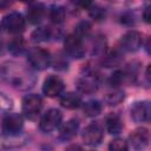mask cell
<instances>
[{
    "mask_svg": "<svg viewBox=\"0 0 151 151\" xmlns=\"http://www.w3.org/2000/svg\"><path fill=\"white\" fill-rule=\"evenodd\" d=\"M131 118L136 123H145L150 119L151 116V105L147 100L136 101L130 110Z\"/></svg>",
    "mask_w": 151,
    "mask_h": 151,
    "instance_id": "cell-13",
    "label": "cell"
},
{
    "mask_svg": "<svg viewBox=\"0 0 151 151\" xmlns=\"http://www.w3.org/2000/svg\"><path fill=\"white\" fill-rule=\"evenodd\" d=\"M106 48V40L103 35H97L92 41V53L96 55H104Z\"/></svg>",
    "mask_w": 151,
    "mask_h": 151,
    "instance_id": "cell-26",
    "label": "cell"
},
{
    "mask_svg": "<svg viewBox=\"0 0 151 151\" xmlns=\"http://www.w3.org/2000/svg\"><path fill=\"white\" fill-rule=\"evenodd\" d=\"M124 98H125L124 91H122V90H119V88H113L111 92L106 93L104 100H105V103H106L107 105L114 106V105L120 104V103L124 100Z\"/></svg>",
    "mask_w": 151,
    "mask_h": 151,
    "instance_id": "cell-24",
    "label": "cell"
},
{
    "mask_svg": "<svg viewBox=\"0 0 151 151\" xmlns=\"http://www.w3.org/2000/svg\"><path fill=\"white\" fill-rule=\"evenodd\" d=\"M54 35H55V32L50 27H38L32 32L31 39L33 42H44V41H48Z\"/></svg>",
    "mask_w": 151,
    "mask_h": 151,
    "instance_id": "cell-20",
    "label": "cell"
},
{
    "mask_svg": "<svg viewBox=\"0 0 151 151\" xmlns=\"http://www.w3.org/2000/svg\"><path fill=\"white\" fill-rule=\"evenodd\" d=\"M83 142L88 146H97L104 138V129L99 123H91L81 133Z\"/></svg>",
    "mask_w": 151,
    "mask_h": 151,
    "instance_id": "cell-9",
    "label": "cell"
},
{
    "mask_svg": "<svg viewBox=\"0 0 151 151\" xmlns=\"http://www.w3.org/2000/svg\"><path fill=\"white\" fill-rule=\"evenodd\" d=\"M120 21H122V24H124V25H127V26H130V25H133L134 24V15L132 14V13H124L122 17H120Z\"/></svg>",
    "mask_w": 151,
    "mask_h": 151,
    "instance_id": "cell-31",
    "label": "cell"
},
{
    "mask_svg": "<svg viewBox=\"0 0 151 151\" xmlns=\"http://www.w3.org/2000/svg\"><path fill=\"white\" fill-rule=\"evenodd\" d=\"M65 17H66V11H65V8L63 6H60V5H52L48 8V18H50V20L53 24L59 25V24L64 22Z\"/></svg>",
    "mask_w": 151,
    "mask_h": 151,
    "instance_id": "cell-21",
    "label": "cell"
},
{
    "mask_svg": "<svg viewBox=\"0 0 151 151\" xmlns=\"http://www.w3.org/2000/svg\"><path fill=\"white\" fill-rule=\"evenodd\" d=\"M143 19L146 24L150 22V19H151V6H147L145 9H144V13H143Z\"/></svg>",
    "mask_w": 151,
    "mask_h": 151,
    "instance_id": "cell-32",
    "label": "cell"
},
{
    "mask_svg": "<svg viewBox=\"0 0 151 151\" xmlns=\"http://www.w3.org/2000/svg\"><path fill=\"white\" fill-rule=\"evenodd\" d=\"M79 130V122L77 119H70L59 126L58 138L60 142H68L76 137Z\"/></svg>",
    "mask_w": 151,
    "mask_h": 151,
    "instance_id": "cell-15",
    "label": "cell"
},
{
    "mask_svg": "<svg viewBox=\"0 0 151 151\" xmlns=\"http://www.w3.org/2000/svg\"><path fill=\"white\" fill-rule=\"evenodd\" d=\"M22 114L31 120H34L38 118V116L41 112L42 109V99L39 94L29 93L24 97L22 99Z\"/></svg>",
    "mask_w": 151,
    "mask_h": 151,
    "instance_id": "cell-4",
    "label": "cell"
},
{
    "mask_svg": "<svg viewBox=\"0 0 151 151\" xmlns=\"http://www.w3.org/2000/svg\"><path fill=\"white\" fill-rule=\"evenodd\" d=\"M145 77H146V79H147V81L150 83V65L147 66V70H146V76H145Z\"/></svg>",
    "mask_w": 151,
    "mask_h": 151,
    "instance_id": "cell-33",
    "label": "cell"
},
{
    "mask_svg": "<svg viewBox=\"0 0 151 151\" xmlns=\"http://www.w3.org/2000/svg\"><path fill=\"white\" fill-rule=\"evenodd\" d=\"M143 46V35L138 31L131 29L123 34L119 41V48L122 52H136Z\"/></svg>",
    "mask_w": 151,
    "mask_h": 151,
    "instance_id": "cell-8",
    "label": "cell"
},
{
    "mask_svg": "<svg viewBox=\"0 0 151 151\" xmlns=\"http://www.w3.org/2000/svg\"><path fill=\"white\" fill-rule=\"evenodd\" d=\"M109 151H129L127 142L123 138H114L109 144Z\"/></svg>",
    "mask_w": 151,
    "mask_h": 151,
    "instance_id": "cell-29",
    "label": "cell"
},
{
    "mask_svg": "<svg viewBox=\"0 0 151 151\" xmlns=\"http://www.w3.org/2000/svg\"><path fill=\"white\" fill-rule=\"evenodd\" d=\"M64 87H65L64 81L58 76L51 74V76H48L44 80V84H42V93L46 97H50V98L59 97V96L63 94Z\"/></svg>",
    "mask_w": 151,
    "mask_h": 151,
    "instance_id": "cell-11",
    "label": "cell"
},
{
    "mask_svg": "<svg viewBox=\"0 0 151 151\" xmlns=\"http://www.w3.org/2000/svg\"><path fill=\"white\" fill-rule=\"evenodd\" d=\"M51 64L54 66L55 70H59V71H65L68 67V61L66 59V55H64V54H58V55H55L54 59L52 58Z\"/></svg>",
    "mask_w": 151,
    "mask_h": 151,
    "instance_id": "cell-30",
    "label": "cell"
},
{
    "mask_svg": "<svg viewBox=\"0 0 151 151\" xmlns=\"http://www.w3.org/2000/svg\"><path fill=\"white\" fill-rule=\"evenodd\" d=\"M77 90L83 94H93L99 87V77L96 68L87 66L76 81Z\"/></svg>",
    "mask_w": 151,
    "mask_h": 151,
    "instance_id": "cell-2",
    "label": "cell"
},
{
    "mask_svg": "<svg viewBox=\"0 0 151 151\" xmlns=\"http://www.w3.org/2000/svg\"><path fill=\"white\" fill-rule=\"evenodd\" d=\"M64 47H65V53L76 59H80L85 54V47H84V41L79 39L77 35L68 34L65 40H64Z\"/></svg>",
    "mask_w": 151,
    "mask_h": 151,
    "instance_id": "cell-10",
    "label": "cell"
},
{
    "mask_svg": "<svg viewBox=\"0 0 151 151\" xmlns=\"http://www.w3.org/2000/svg\"><path fill=\"white\" fill-rule=\"evenodd\" d=\"M129 143L136 151L144 150L150 143V132L146 127H138L129 136Z\"/></svg>",
    "mask_w": 151,
    "mask_h": 151,
    "instance_id": "cell-12",
    "label": "cell"
},
{
    "mask_svg": "<svg viewBox=\"0 0 151 151\" xmlns=\"http://www.w3.org/2000/svg\"><path fill=\"white\" fill-rule=\"evenodd\" d=\"M27 143V137L21 134L18 136H6L0 134V150H14L24 146Z\"/></svg>",
    "mask_w": 151,
    "mask_h": 151,
    "instance_id": "cell-14",
    "label": "cell"
},
{
    "mask_svg": "<svg viewBox=\"0 0 151 151\" xmlns=\"http://www.w3.org/2000/svg\"><path fill=\"white\" fill-rule=\"evenodd\" d=\"M1 27L8 33L19 34L26 27V19L19 12H11L2 18Z\"/></svg>",
    "mask_w": 151,
    "mask_h": 151,
    "instance_id": "cell-7",
    "label": "cell"
},
{
    "mask_svg": "<svg viewBox=\"0 0 151 151\" xmlns=\"http://www.w3.org/2000/svg\"><path fill=\"white\" fill-rule=\"evenodd\" d=\"M105 126L110 134H119L123 130V122L118 113H110L106 116Z\"/></svg>",
    "mask_w": 151,
    "mask_h": 151,
    "instance_id": "cell-18",
    "label": "cell"
},
{
    "mask_svg": "<svg viewBox=\"0 0 151 151\" xmlns=\"http://www.w3.org/2000/svg\"><path fill=\"white\" fill-rule=\"evenodd\" d=\"M60 105L68 110H74L81 106V98L76 92H66L60 96Z\"/></svg>",
    "mask_w": 151,
    "mask_h": 151,
    "instance_id": "cell-17",
    "label": "cell"
},
{
    "mask_svg": "<svg viewBox=\"0 0 151 151\" xmlns=\"http://www.w3.org/2000/svg\"><path fill=\"white\" fill-rule=\"evenodd\" d=\"M0 77L6 84L20 91L29 90L37 81L31 67H26L22 64L12 60L0 65Z\"/></svg>",
    "mask_w": 151,
    "mask_h": 151,
    "instance_id": "cell-1",
    "label": "cell"
},
{
    "mask_svg": "<svg viewBox=\"0 0 151 151\" xmlns=\"http://www.w3.org/2000/svg\"><path fill=\"white\" fill-rule=\"evenodd\" d=\"M63 122V113L60 110L58 109H48L40 118V123H39V127L42 132H52L57 129H59V126L61 125Z\"/></svg>",
    "mask_w": 151,
    "mask_h": 151,
    "instance_id": "cell-6",
    "label": "cell"
},
{
    "mask_svg": "<svg viewBox=\"0 0 151 151\" xmlns=\"http://www.w3.org/2000/svg\"><path fill=\"white\" fill-rule=\"evenodd\" d=\"M83 111L87 117H97L103 111V105L99 100H88L83 105Z\"/></svg>",
    "mask_w": 151,
    "mask_h": 151,
    "instance_id": "cell-23",
    "label": "cell"
},
{
    "mask_svg": "<svg viewBox=\"0 0 151 151\" xmlns=\"http://www.w3.org/2000/svg\"><path fill=\"white\" fill-rule=\"evenodd\" d=\"M13 109V100L5 93L0 92V113L7 114Z\"/></svg>",
    "mask_w": 151,
    "mask_h": 151,
    "instance_id": "cell-28",
    "label": "cell"
},
{
    "mask_svg": "<svg viewBox=\"0 0 151 151\" xmlns=\"http://www.w3.org/2000/svg\"><path fill=\"white\" fill-rule=\"evenodd\" d=\"M52 61L51 53L42 47H33L27 52V63L32 70L44 71Z\"/></svg>",
    "mask_w": 151,
    "mask_h": 151,
    "instance_id": "cell-3",
    "label": "cell"
},
{
    "mask_svg": "<svg viewBox=\"0 0 151 151\" xmlns=\"http://www.w3.org/2000/svg\"><path fill=\"white\" fill-rule=\"evenodd\" d=\"M88 11V15L94 20V21H103L106 17V11L105 8L94 5V4H90V6L87 7Z\"/></svg>",
    "mask_w": 151,
    "mask_h": 151,
    "instance_id": "cell-25",
    "label": "cell"
},
{
    "mask_svg": "<svg viewBox=\"0 0 151 151\" xmlns=\"http://www.w3.org/2000/svg\"><path fill=\"white\" fill-rule=\"evenodd\" d=\"M91 33V25L88 21H81L79 22L76 27H74V32L73 34L77 35L79 39H81L84 41L85 38H87Z\"/></svg>",
    "mask_w": 151,
    "mask_h": 151,
    "instance_id": "cell-27",
    "label": "cell"
},
{
    "mask_svg": "<svg viewBox=\"0 0 151 151\" xmlns=\"http://www.w3.org/2000/svg\"><path fill=\"white\" fill-rule=\"evenodd\" d=\"M45 15V6L40 2H32L27 7L26 12V18L29 24L32 25H38Z\"/></svg>",
    "mask_w": 151,
    "mask_h": 151,
    "instance_id": "cell-16",
    "label": "cell"
},
{
    "mask_svg": "<svg viewBox=\"0 0 151 151\" xmlns=\"http://www.w3.org/2000/svg\"><path fill=\"white\" fill-rule=\"evenodd\" d=\"M24 118L19 113H7L1 122L2 134L6 136H18L22 133Z\"/></svg>",
    "mask_w": 151,
    "mask_h": 151,
    "instance_id": "cell-5",
    "label": "cell"
},
{
    "mask_svg": "<svg viewBox=\"0 0 151 151\" xmlns=\"http://www.w3.org/2000/svg\"><path fill=\"white\" fill-rule=\"evenodd\" d=\"M122 61H123V52L118 47V48H114V50L110 51L109 53L104 54L101 63L105 67H113V66H118Z\"/></svg>",
    "mask_w": 151,
    "mask_h": 151,
    "instance_id": "cell-19",
    "label": "cell"
},
{
    "mask_svg": "<svg viewBox=\"0 0 151 151\" xmlns=\"http://www.w3.org/2000/svg\"><path fill=\"white\" fill-rule=\"evenodd\" d=\"M26 40L22 37H14L13 39H11V41L8 42V51L13 54V55H20L26 51Z\"/></svg>",
    "mask_w": 151,
    "mask_h": 151,
    "instance_id": "cell-22",
    "label": "cell"
}]
</instances>
